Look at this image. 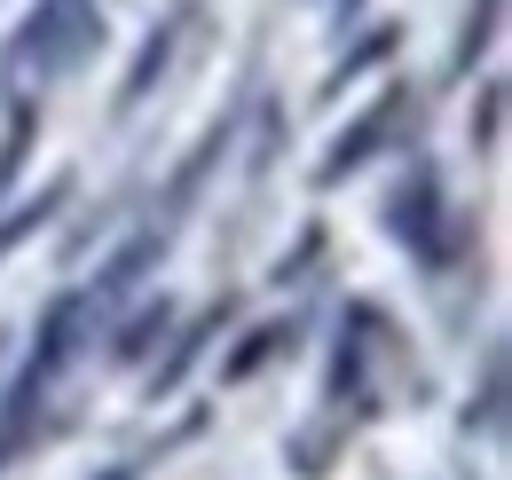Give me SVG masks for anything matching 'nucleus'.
<instances>
[{
    "label": "nucleus",
    "mask_w": 512,
    "mask_h": 480,
    "mask_svg": "<svg viewBox=\"0 0 512 480\" xmlns=\"http://www.w3.org/2000/svg\"><path fill=\"white\" fill-rule=\"evenodd\" d=\"M103 480H134V473H127V465H111V473H103Z\"/></svg>",
    "instance_id": "nucleus-1"
}]
</instances>
